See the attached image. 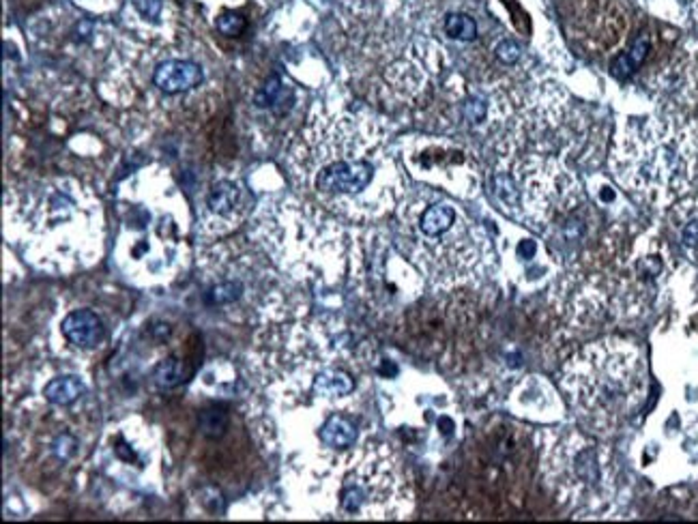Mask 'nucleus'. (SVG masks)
Listing matches in <instances>:
<instances>
[{"instance_id":"nucleus-9","label":"nucleus","mask_w":698,"mask_h":524,"mask_svg":"<svg viewBox=\"0 0 698 524\" xmlns=\"http://www.w3.org/2000/svg\"><path fill=\"white\" fill-rule=\"evenodd\" d=\"M249 211L245 189L235 179H220L207 189L200 204V226L207 234H226L235 230Z\"/></svg>"},{"instance_id":"nucleus-24","label":"nucleus","mask_w":698,"mask_h":524,"mask_svg":"<svg viewBox=\"0 0 698 524\" xmlns=\"http://www.w3.org/2000/svg\"><path fill=\"white\" fill-rule=\"evenodd\" d=\"M649 47H651L649 39L642 34V37H638V39L634 41V45H632V47H630V52H628L630 61H632V63L638 67V65H640L644 58H647V52H649Z\"/></svg>"},{"instance_id":"nucleus-15","label":"nucleus","mask_w":698,"mask_h":524,"mask_svg":"<svg viewBox=\"0 0 698 524\" xmlns=\"http://www.w3.org/2000/svg\"><path fill=\"white\" fill-rule=\"evenodd\" d=\"M357 436H359V432H357L355 422H352L348 415H344V413L329 415L325 419V424H322L320 430H318L320 443L325 445L327 449H331V451L352 449L355 443H357Z\"/></svg>"},{"instance_id":"nucleus-10","label":"nucleus","mask_w":698,"mask_h":524,"mask_svg":"<svg viewBox=\"0 0 698 524\" xmlns=\"http://www.w3.org/2000/svg\"><path fill=\"white\" fill-rule=\"evenodd\" d=\"M157 54H159L157 58H149L151 63L149 82L161 97L174 99L181 95H189L204 84L207 74L200 61L183 56V52H178L176 47L157 52Z\"/></svg>"},{"instance_id":"nucleus-7","label":"nucleus","mask_w":698,"mask_h":524,"mask_svg":"<svg viewBox=\"0 0 698 524\" xmlns=\"http://www.w3.org/2000/svg\"><path fill=\"white\" fill-rule=\"evenodd\" d=\"M546 483L561 503H578L595 492L602 473V458L595 443L580 434H567L544 449Z\"/></svg>"},{"instance_id":"nucleus-28","label":"nucleus","mask_w":698,"mask_h":524,"mask_svg":"<svg viewBox=\"0 0 698 524\" xmlns=\"http://www.w3.org/2000/svg\"><path fill=\"white\" fill-rule=\"evenodd\" d=\"M264 3H273V0H264Z\"/></svg>"},{"instance_id":"nucleus-2","label":"nucleus","mask_w":698,"mask_h":524,"mask_svg":"<svg viewBox=\"0 0 698 524\" xmlns=\"http://www.w3.org/2000/svg\"><path fill=\"white\" fill-rule=\"evenodd\" d=\"M7 221L26 256L43 269L84 267L101 252L99 200L76 179H41L13 191Z\"/></svg>"},{"instance_id":"nucleus-19","label":"nucleus","mask_w":698,"mask_h":524,"mask_svg":"<svg viewBox=\"0 0 698 524\" xmlns=\"http://www.w3.org/2000/svg\"><path fill=\"white\" fill-rule=\"evenodd\" d=\"M228 424H230V419L224 408H209L200 413V419H198L200 432L209 436V439H220V436H224L228 430Z\"/></svg>"},{"instance_id":"nucleus-12","label":"nucleus","mask_w":698,"mask_h":524,"mask_svg":"<svg viewBox=\"0 0 698 524\" xmlns=\"http://www.w3.org/2000/svg\"><path fill=\"white\" fill-rule=\"evenodd\" d=\"M63 338L80 348V351H91L105 340V327L97 312L93 309H74L69 312L61 323Z\"/></svg>"},{"instance_id":"nucleus-27","label":"nucleus","mask_w":698,"mask_h":524,"mask_svg":"<svg viewBox=\"0 0 698 524\" xmlns=\"http://www.w3.org/2000/svg\"><path fill=\"white\" fill-rule=\"evenodd\" d=\"M209 3H222V5H239L243 0H209Z\"/></svg>"},{"instance_id":"nucleus-18","label":"nucleus","mask_w":698,"mask_h":524,"mask_svg":"<svg viewBox=\"0 0 698 524\" xmlns=\"http://www.w3.org/2000/svg\"><path fill=\"white\" fill-rule=\"evenodd\" d=\"M445 32L447 37L458 41H473L477 37V24L464 13H450L445 17Z\"/></svg>"},{"instance_id":"nucleus-4","label":"nucleus","mask_w":698,"mask_h":524,"mask_svg":"<svg viewBox=\"0 0 698 524\" xmlns=\"http://www.w3.org/2000/svg\"><path fill=\"white\" fill-rule=\"evenodd\" d=\"M561 389L586 430L613 434L647 400V365L632 342L606 338L582 346L565 361Z\"/></svg>"},{"instance_id":"nucleus-20","label":"nucleus","mask_w":698,"mask_h":524,"mask_svg":"<svg viewBox=\"0 0 698 524\" xmlns=\"http://www.w3.org/2000/svg\"><path fill=\"white\" fill-rule=\"evenodd\" d=\"M494 194L498 196V200L507 204V206H520L522 198H520V189H518V183L511 174L507 172H498L494 177Z\"/></svg>"},{"instance_id":"nucleus-21","label":"nucleus","mask_w":698,"mask_h":524,"mask_svg":"<svg viewBox=\"0 0 698 524\" xmlns=\"http://www.w3.org/2000/svg\"><path fill=\"white\" fill-rule=\"evenodd\" d=\"M462 114H464V118H467L471 125H479L481 120L486 118V114H488V106H486V101H483V99L473 97V99H469L462 106Z\"/></svg>"},{"instance_id":"nucleus-13","label":"nucleus","mask_w":698,"mask_h":524,"mask_svg":"<svg viewBox=\"0 0 698 524\" xmlns=\"http://www.w3.org/2000/svg\"><path fill=\"white\" fill-rule=\"evenodd\" d=\"M170 3L168 0H127L125 3V20L142 34L155 30H166L170 24Z\"/></svg>"},{"instance_id":"nucleus-25","label":"nucleus","mask_w":698,"mask_h":524,"mask_svg":"<svg viewBox=\"0 0 698 524\" xmlns=\"http://www.w3.org/2000/svg\"><path fill=\"white\" fill-rule=\"evenodd\" d=\"M76 3L93 13H105V11H112L118 5V0H76Z\"/></svg>"},{"instance_id":"nucleus-22","label":"nucleus","mask_w":698,"mask_h":524,"mask_svg":"<svg viewBox=\"0 0 698 524\" xmlns=\"http://www.w3.org/2000/svg\"><path fill=\"white\" fill-rule=\"evenodd\" d=\"M494 54H496V58H498L500 63L514 65V63H518V58H520L522 50H520V45H518L516 41L505 39V41H500V43L494 47Z\"/></svg>"},{"instance_id":"nucleus-16","label":"nucleus","mask_w":698,"mask_h":524,"mask_svg":"<svg viewBox=\"0 0 698 524\" xmlns=\"http://www.w3.org/2000/svg\"><path fill=\"white\" fill-rule=\"evenodd\" d=\"M86 393V385L80 376H56L43 387V397L54 406H71Z\"/></svg>"},{"instance_id":"nucleus-8","label":"nucleus","mask_w":698,"mask_h":524,"mask_svg":"<svg viewBox=\"0 0 698 524\" xmlns=\"http://www.w3.org/2000/svg\"><path fill=\"white\" fill-rule=\"evenodd\" d=\"M361 262L363 269L357 279L361 284V294H366L376 309H398L400 305L413 303L423 290V277L383 250L372 252L370 258H361Z\"/></svg>"},{"instance_id":"nucleus-23","label":"nucleus","mask_w":698,"mask_h":524,"mask_svg":"<svg viewBox=\"0 0 698 524\" xmlns=\"http://www.w3.org/2000/svg\"><path fill=\"white\" fill-rule=\"evenodd\" d=\"M611 69H613V76L615 78H630L634 72H636V65L630 61V56H628V52H625V54H619L615 61H613V65H611Z\"/></svg>"},{"instance_id":"nucleus-6","label":"nucleus","mask_w":698,"mask_h":524,"mask_svg":"<svg viewBox=\"0 0 698 524\" xmlns=\"http://www.w3.org/2000/svg\"><path fill=\"white\" fill-rule=\"evenodd\" d=\"M408 254L413 265L436 288L473 284L490 265L486 239L460 223L458 208L450 202L423 206L415 219Z\"/></svg>"},{"instance_id":"nucleus-14","label":"nucleus","mask_w":698,"mask_h":524,"mask_svg":"<svg viewBox=\"0 0 698 524\" xmlns=\"http://www.w3.org/2000/svg\"><path fill=\"white\" fill-rule=\"evenodd\" d=\"M355 391V380L348 372L337 370V368H322L312 374L310 382V393L316 400H342Z\"/></svg>"},{"instance_id":"nucleus-17","label":"nucleus","mask_w":698,"mask_h":524,"mask_svg":"<svg viewBox=\"0 0 698 524\" xmlns=\"http://www.w3.org/2000/svg\"><path fill=\"white\" fill-rule=\"evenodd\" d=\"M185 378H187L185 363L176 357H168L164 361H159L153 370V382H155V387L161 389V391L178 387Z\"/></svg>"},{"instance_id":"nucleus-11","label":"nucleus","mask_w":698,"mask_h":524,"mask_svg":"<svg viewBox=\"0 0 698 524\" xmlns=\"http://www.w3.org/2000/svg\"><path fill=\"white\" fill-rule=\"evenodd\" d=\"M107 451L120 466H131L134 473H145L153 462L151 436L140 434V430L129 428H116L107 436Z\"/></svg>"},{"instance_id":"nucleus-3","label":"nucleus","mask_w":698,"mask_h":524,"mask_svg":"<svg viewBox=\"0 0 698 524\" xmlns=\"http://www.w3.org/2000/svg\"><path fill=\"white\" fill-rule=\"evenodd\" d=\"M187 208L161 172H140L118 194L116 260L129 277L170 279L185 262Z\"/></svg>"},{"instance_id":"nucleus-5","label":"nucleus","mask_w":698,"mask_h":524,"mask_svg":"<svg viewBox=\"0 0 698 524\" xmlns=\"http://www.w3.org/2000/svg\"><path fill=\"white\" fill-rule=\"evenodd\" d=\"M325 499L342 520L404 518L410 507L408 488L385 445L342 451L325 468Z\"/></svg>"},{"instance_id":"nucleus-1","label":"nucleus","mask_w":698,"mask_h":524,"mask_svg":"<svg viewBox=\"0 0 698 524\" xmlns=\"http://www.w3.org/2000/svg\"><path fill=\"white\" fill-rule=\"evenodd\" d=\"M293 155L297 183L335 213L363 219L391 202L381 138L361 120L348 114L312 118Z\"/></svg>"},{"instance_id":"nucleus-26","label":"nucleus","mask_w":698,"mask_h":524,"mask_svg":"<svg viewBox=\"0 0 698 524\" xmlns=\"http://www.w3.org/2000/svg\"><path fill=\"white\" fill-rule=\"evenodd\" d=\"M681 241L686 248H698V219L690 221L684 232H681Z\"/></svg>"}]
</instances>
